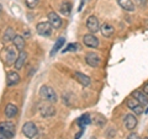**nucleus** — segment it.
I'll list each match as a JSON object with an SVG mask.
<instances>
[{
	"mask_svg": "<svg viewBox=\"0 0 148 139\" xmlns=\"http://www.w3.org/2000/svg\"><path fill=\"white\" fill-rule=\"evenodd\" d=\"M0 133L5 136L8 139L14 138V136H15V124L9 121L0 122Z\"/></svg>",
	"mask_w": 148,
	"mask_h": 139,
	"instance_id": "1",
	"label": "nucleus"
},
{
	"mask_svg": "<svg viewBox=\"0 0 148 139\" xmlns=\"http://www.w3.org/2000/svg\"><path fill=\"white\" fill-rule=\"evenodd\" d=\"M40 96L42 97V99L49 101V102H56V101H57V94L54 92L52 87H49L47 85H43L40 89Z\"/></svg>",
	"mask_w": 148,
	"mask_h": 139,
	"instance_id": "2",
	"label": "nucleus"
},
{
	"mask_svg": "<svg viewBox=\"0 0 148 139\" xmlns=\"http://www.w3.org/2000/svg\"><path fill=\"white\" fill-rule=\"evenodd\" d=\"M52 30H53V26L51 25L49 22H40V24H37V26H36L37 33L42 37H49L52 35Z\"/></svg>",
	"mask_w": 148,
	"mask_h": 139,
	"instance_id": "3",
	"label": "nucleus"
},
{
	"mask_svg": "<svg viewBox=\"0 0 148 139\" xmlns=\"http://www.w3.org/2000/svg\"><path fill=\"white\" fill-rule=\"evenodd\" d=\"M22 133L25 134V137L32 139V138H35L37 136L38 129H37L36 124L34 122H26L24 126H22Z\"/></svg>",
	"mask_w": 148,
	"mask_h": 139,
	"instance_id": "4",
	"label": "nucleus"
},
{
	"mask_svg": "<svg viewBox=\"0 0 148 139\" xmlns=\"http://www.w3.org/2000/svg\"><path fill=\"white\" fill-rule=\"evenodd\" d=\"M126 105H127V107L131 110L135 114H142L143 113V105L137 99H135V97H132V99H128Z\"/></svg>",
	"mask_w": 148,
	"mask_h": 139,
	"instance_id": "5",
	"label": "nucleus"
},
{
	"mask_svg": "<svg viewBox=\"0 0 148 139\" xmlns=\"http://www.w3.org/2000/svg\"><path fill=\"white\" fill-rule=\"evenodd\" d=\"M86 27H88V30H89L91 33H95V32L100 31L99 20L96 18V16L91 15V16L88 17V20H86Z\"/></svg>",
	"mask_w": 148,
	"mask_h": 139,
	"instance_id": "6",
	"label": "nucleus"
},
{
	"mask_svg": "<svg viewBox=\"0 0 148 139\" xmlns=\"http://www.w3.org/2000/svg\"><path fill=\"white\" fill-rule=\"evenodd\" d=\"M85 62L88 65H90L91 68H96V67H99V64H100V57L96 53L90 52L85 55Z\"/></svg>",
	"mask_w": 148,
	"mask_h": 139,
	"instance_id": "7",
	"label": "nucleus"
},
{
	"mask_svg": "<svg viewBox=\"0 0 148 139\" xmlns=\"http://www.w3.org/2000/svg\"><path fill=\"white\" fill-rule=\"evenodd\" d=\"M83 42H84V44L89 48H98L99 47V40L91 33L85 35L83 37Z\"/></svg>",
	"mask_w": 148,
	"mask_h": 139,
	"instance_id": "8",
	"label": "nucleus"
},
{
	"mask_svg": "<svg viewBox=\"0 0 148 139\" xmlns=\"http://www.w3.org/2000/svg\"><path fill=\"white\" fill-rule=\"evenodd\" d=\"M48 22L53 26V29H59V27L62 26V20H61V17H59L58 14L54 12V11H51V12L48 14Z\"/></svg>",
	"mask_w": 148,
	"mask_h": 139,
	"instance_id": "9",
	"label": "nucleus"
},
{
	"mask_svg": "<svg viewBox=\"0 0 148 139\" xmlns=\"http://www.w3.org/2000/svg\"><path fill=\"white\" fill-rule=\"evenodd\" d=\"M123 124H125V127H126L128 131H132L133 128H136V126H137L136 116L132 114V113L126 114V117H125V119H123Z\"/></svg>",
	"mask_w": 148,
	"mask_h": 139,
	"instance_id": "10",
	"label": "nucleus"
},
{
	"mask_svg": "<svg viewBox=\"0 0 148 139\" xmlns=\"http://www.w3.org/2000/svg\"><path fill=\"white\" fill-rule=\"evenodd\" d=\"M21 78L16 72H9L6 75V84L8 86H15L20 82Z\"/></svg>",
	"mask_w": 148,
	"mask_h": 139,
	"instance_id": "11",
	"label": "nucleus"
},
{
	"mask_svg": "<svg viewBox=\"0 0 148 139\" xmlns=\"http://www.w3.org/2000/svg\"><path fill=\"white\" fill-rule=\"evenodd\" d=\"M40 112H41V116H42V117L49 118V117H52V116L56 114V110L52 105H45V106H41Z\"/></svg>",
	"mask_w": 148,
	"mask_h": 139,
	"instance_id": "12",
	"label": "nucleus"
},
{
	"mask_svg": "<svg viewBox=\"0 0 148 139\" xmlns=\"http://www.w3.org/2000/svg\"><path fill=\"white\" fill-rule=\"evenodd\" d=\"M74 78H75L77 81L79 82L80 85H83V86H89L90 85V78L88 75H85V74L75 72V73H74Z\"/></svg>",
	"mask_w": 148,
	"mask_h": 139,
	"instance_id": "13",
	"label": "nucleus"
},
{
	"mask_svg": "<svg viewBox=\"0 0 148 139\" xmlns=\"http://www.w3.org/2000/svg\"><path fill=\"white\" fill-rule=\"evenodd\" d=\"M17 57H18V54L16 53V50L14 48H9L6 50V64H8V65L15 64Z\"/></svg>",
	"mask_w": 148,
	"mask_h": 139,
	"instance_id": "14",
	"label": "nucleus"
},
{
	"mask_svg": "<svg viewBox=\"0 0 148 139\" xmlns=\"http://www.w3.org/2000/svg\"><path fill=\"white\" fill-rule=\"evenodd\" d=\"M132 96L140 101V102H141L143 106H146V105L148 104V95L146 94V92H143V91H141V90H136V91H133Z\"/></svg>",
	"mask_w": 148,
	"mask_h": 139,
	"instance_id": "15",
	"label": "nucleus"
},
{
	"mask_svg": "<svg viewBox=\"0 0 148 139\" xmlns=\"http://www.w3.org/2000/svg\"><path fill=\"white\" fill-rule=\"evenodd\" d=\"M26 59H27V53L24 52V50H21L20 53H18V57L15 62V69H22V67L26 64Z\"/></svg>",
	"mask_w": 148,
	"mask_h": 139,
	"instance_id": "16",
	"label": "nucleus"
},
{
	"mask_svg": "<svg viewBox=\"0 0 148 139\" xmlns=\"http://www.w3.org/2000/svg\"><path fill=\"white\" fill-rule=\"evenodd\" d=\"M17 106H15L14 104H8L5 107V116L8 118H12L17 114Z\"/></svg>",
	"mask_w": 148,
	"mask_h": 139,
	"instance_id": "17",
	"label": "nucleus"
},
{
	"mask_svg": "<svg viewBox=\"0 0 148 139\" xmlns=\"http://www.w3.org/2000/svg\"><path fill=\"white\" fill-rule=\"evenodd\" d=\"M77 123H78V126H79L80 128H84L85 129V127L89 126V124L91 123V118H90L89 114L85 113V114H83V116H80V117L78 118Z\"/></svg>",
	"mask_w": 148,
	"mask_h": 139,
	"instance_id": "18",
	"label": "nucleus"
},
{
	"mask_svg": "<svg viewBox=\"0 0 148 139\" xmlns=\"http://www.w3.org/2000/svg\"><path fill=\"white\" fill-rule=\"evenodd\" d=\"M100 32H101V35H103L104 37H111V36L114 35L115 30H114V27L111 26V25H109V24H104L103 26L100 27Z\"/></svg>",
	"mask_w": 148,
	"mask_h": 139,
	"instance_id": "19",
	"label": "nucleus"
},
{
	"mask_svg": "<svg viewBox=\"0 0 148 139\" xmlns=\"http://www.w3.org/2000/svg\"><path fill=\"white\" fill-rule=\"evenodd\" d=\"M119 5L121 6L123 10L126 11H133L135 10V4L132 3V0H117Z\"/></svg>",
	"mask_w": 148,
	"mask_h": 139,
	"instance_id": "20",
	"label": "nucleus"
},
{
	"mask_svg": "<svg viewBox=\"0 0 148 139\" xmlns=\"http://www.w3.org/2000/svg\"><path fill=\"white\" fill-rule=\"evenodd\" d=\"M64 42H66V38H64V37H59V38L57 40V42H56V44L53 46L52 50H51V57H53V55L63 47V46H64Z\"/></svg>",
	"mask_w": 148,
	"mask_h": 139,
	"instance_id": "21",
	"label": "nucleus"
},
{
	"mask_svg": "<svg viewBox=\"0 0 148 139\" xmlns=\"http://www.w3.org/2000/svg\"><path fill=\"white\" fill-rule=\"evenodd\" d=\"M12 42H14V44H15V47H16V49L17 50H24V48H25V40L22 38L21 36H18V35H16L15 36V38L12 40Z\"/></svg>",
	"mask_w": 148,
	"mask_h": 139,
	"instance_id": "22",
	"label": "nucleus"
},
{
	"mask_svg": "<svg viewBox=\"0 0 148 139\" xmlns=\"http://www.w3.org/2000/svg\"><path fill=\"white\" fill-rule=\"evenodd\" d=\"M15 32L11 27H9L8 30H5V33H4V42H9V41H12L15 38Z\"/></svg>",
	"mask_w": 148,
	"mask_h": 139,
	"instance_id": "23",
	"label": "nucleus"
},
{
	"mask_svg": "<svg viewBox=\"0 0 148 139\" xmlns=\"http://www.w3.org/2000/svg\"><path fill=\"white\" fill-rule=\"evenodd\" d=\"M71 10H72V5H71V3L66 1V3H63V4H62V6H61V12L63 14V15L68 16L69 14H71Z\"/></svg>",
	"mask_w": 148,
	"mask_h": 139,
	"instance_id": "24",
	"label": "nucleus"
},
{
	"mask_svg": "<svg viewBox=\"0 0 148 139\" xmlns=\"http://www.w3.org/2000/svg\"><path fill=\"white\" fill-rule=\"evenodd\" d=\"M79 49V44L78 43H71V44H68L66 48L63 49V53H66V52H74V50H78Z\"/></svg>",
	"mask_w": 148,
	"mask_h": 139,
	"instance_id": "25",
	"label": "nucleus"
},
{
	"mask_svg": "<svg viewBox=\"0 0 148 139\" xmlns=\"http://www.w3.org/2000/svg\"><path fill=\"white\" fill-rule=\"evenodd\" d=\"M25 3L30 9H35L37 5H38L40 0H25Z\"/></svg>",
	"mask_w": 148,
	"mask_h": 139,
	"instance_id": "26",
	"label": "nucleus"
},
{
	"mask_svg": "<svg viewBox=\"0 0 148 139\" xmlns=\"http://www.w3.org/2000/svg\"><path fill=\"white\" fill-rule=\"evenodd\" d=\"M143 92H146V94L148 95V82H146L145 85H143V89H142Z\"/></svg>",
	"mask_w": 148,
	"mask_h": 139,
	"instance_id": "27",
	"label": "nucleus"
},
{
	"mask_svg": "<svg viewBox=\"0 0 148 139\" xmlns=\"http://www.w3.org/2000/svg\"><path fill=\"white\" fill-rule=\"evenodd\" d=\"M84 133V128H82V131L79 132V133H77V136H75V139H79L80 137H82V134Z\"/></svg>",
	"mask_w": 148,
	"mask_h": 139,
	"instance_id": "28",
	"label": "nucleus"
},
{
	"mask_svg": "<svg viewBox=\"0 0 148 139\" xmlns=\"http://www.w3.org/2000/svg\"><path fill=\"white\" fill-rule=\"evenodd\" d=\"M127 139H136V136H135V134H131V136H130Z\"/></svg>",
	"mask_w": 148,
	"mask_h": 139,
	"instance_id": "29",
	"label": "nucleus"
},
{
	"mask_svg": "<svg viewBox=\"0 0 148 139\" xmlns=\"http://www.w3.org/2000/svg\"><path fill=\"white\" fill-rule=\"evenodd\" d=\"M0 139H8V138H6L5 136H3V134H1V133H0Z\"/></svg>",
	"mask_w": 148,
	"mask_h": 139,
	"instance_id": "30",
	"label": "nucleus"
},
{
	"mask_svg": "<svg viewBox=\"0 0 148 139\" xmlns=\"http://www.w3.org/2000/svg\"><path fill=\"white\" fill-rule=\"evenodd\" d=\"M0 11H1V5H0Z\"/></svg>",
	"mask_w": 148,
	"mask_h": 139,
	"instance_id": "31",
	"label": "nucleus"
},
{
	"mask_svg": "<svg viewBox=\"0 0 148 139\" xmlns=\"http://www.w3.org/2000/svg\"><path fill=\"white\" fill-rule=\"evenodd\" d=\"M147 112H148V108H147V110H146V113H147Z\"/></svg>",
	"mask_w": 148,
	"mask_h": 139,
	"instance_id": "32",
	"label": "nucleus"
},
{
	"mask_svg": "<svg viewBox=\"0 0 148 139\" xmlns=\"http://www.w3.org/2000/svg\"><path fill=\"white\" fill-rule=\"evenodd\" d=\"M143 139H148V138H143Z\"/></svg>",
	"mask_w": 148,
	"mask_h": 139,
	"instance_id": "33",
	"label": "nucleus"
}]
</instances>
